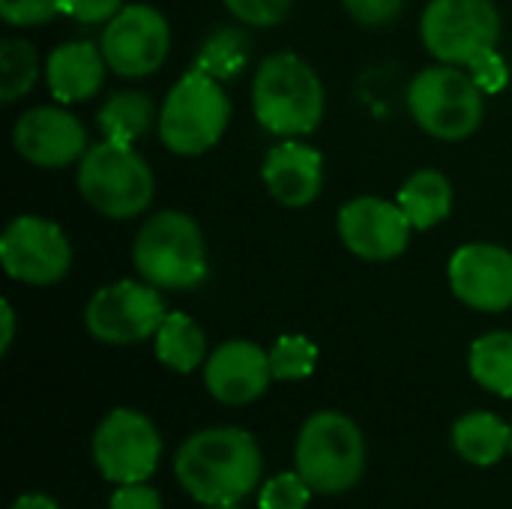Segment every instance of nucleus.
<instances>
[{"label": "nucleus", "instance_id": "f257e3e1", "mask_svg": "<svg viewBox=\"0 0 512 509\" xmlns=\"http://www.w3.org/2000/svg\"><path fill=\"white\" fill-rule=\"evenodd\" d=\"M261 471L258 441L234 426L195 432L174 456L180 486L204 507H237L258 489Z\"/></svg>", "mask_w": 512, "mask_h": 509}, {"label": "nucleus", "instance_id": "f03ea898", "mask_svg": "<svg viewBox=\"0 0 512 509\" xmlns=\"http://www.w3.org/2000/svg\"><path fill=\"white\" fill-rule=\"evenodd\" d=\"M252 108L258 123L279 138L309 135L324 117V84L300 54L279 51L255 72Z\"/></svg>", "mask_w": 512, "mask_h": 509}, {"label": "nucleus", "instance_id": "7ed1b4c3", "mask_svg": "<svg viewBox=\"0 0 512 509\" xmlns=\"http://www.w3.org/2000/svg\"><path fill=\"white\" fill-rule=\"evenodd\" d=\"M135 270L159 291H192L207 279V246L192 216L162 210L144 222L132 246Z\"/></svg>", "mask_w": 512, "mask_h": 509}, {"label": "nucleus", "instance_id": "20e7f679", "mask_svg": "<svg viewBox=\"0 0 512 509\" xmlns=\"http://www.w3.org/2000/svg\"><path fill=\"white\" fill-rule=\"evenodd\" d=\"M294 459L297 471L318 495H342L363 477L366 441L351 417L318 411L303 423Z\"/></svg>", "mask_w": 512, "mask_h": 509}, {"label": "nucleus", "instance_id": "39448f33", "mask_svg": "<svg viewBox=\"0 0 512 509\" xmlns=\"http://www.w3.org/2000/svg\"><path fill=\"white\" fill-rule=\"evenodd\" d=\"M78 189L96 213L108 219H135L150 207L156 183L150 165L132 144L102 138L87 147L78 162Z\"/></svg>", "mask_w": 512, "mask_h": 509}, {"label": "nucleus", "instance_id": "423d86ee", "mask_svg": "<svg viewBox=\"0 0 512 509\" xmlns=\"http://www.w3.org/2000/svg\"><path fill=\"white\" fill-rule=\"evenodd\" d=\"M231 120V102L222 81L189 69L165 96L159 111V138L177 156H201L222 138Z\"/></svg>", "mask_w": 512, "mask_h": 509}, {"label": "nucleus", "instance_id": "0eeeda50", "mask_svg": "<svg viewBox=\"0 0 512 509\" xmlns=\"http://www.w3.org/2000/svg\"><path fill=\"white\" fill-rule=\"evenodd\" d=\"M408 111L432 138L462 141L483 123V87L471 72H462V66H429L408 87Z\"/></svg>", "mask_w": 512, "mask_h": 509}, {"label": "nucleus", "instance_id": "6e6552de", "mask_svg": "<svg viewBox=\"0 0 512 509\" xmlns=\"http://www.w3.org/2000/svg\"><path fill=\"white\" fill-rule=\"evenodd\" d=\"M420 36L441 63L468 66L498 48L501 12L492 0H432L420 18Z\"/></svg>", "mask_w": 512, "mask_h": 509}, {"label": "nucleus", "instance_id": "1a4fd4ad", "mask_svg": "<svg viewBox=\"0 0 512 509\" xmlns=\"http://www.w3.org/2000/svg\"><path fill=\"white\" fill-rule=\"evenodd\" d=\"M165 315L168 309L156 285L120 279V282L99 288L90 297L84 309V324L96 342L135 345V342L156 336Z\"/></svg>", "mask_w": 512, "mask_h": 509}, {"label": "nucleus", "instance_id": "9d476101", "mask_svg": "<svg viewBox=\"0 0 512 509\" xmlns=\"http://www.w3.org/2000/svg\"><path fill=\"white\" fill-rule=\"evenodd\" d=\"M108 69L123 78H147L162 69L171 51V27L168 18L147 6L129 3L123 6L102 30L99 42Z\"/></svg>", "mask_w": 512, "mask_h": 509}, {"label": "nucleus", "instance_id": "9b49d317", "mask_svg": "<svg viewBox=\"0 0 512 509\" xmlns=\"http://www.w3.org/2000/svg\"><path fill=\"white\" fill-rule=\"evenodd\" d=\"M159 456L162 441L156 426L132 408L111 411L93 435L96 468L117 486L147 483L159 465Z\"/></svg>", "mask_w": 512, "mask_h": 509}, {"label": "nucleus", "instance_id": "f8f14e48", "mask_svg": "<svg viewBox=\"0 0 512 509\" xmlns=\"http://www.w3.org/2000/svg\"><path fill=\"white\" fill-rule=\"evenodd\" d=\"M0 264L24 285H54L72 267V246L60 225L42 216H18L0 237Z\"/></svg>", "mask_w": 512, "mask_h": 509}, {"label": "nucleus", "instance_id": "ddd939ff", "mask_svg": "<svg viewBox=\"0 0 512 509\" xmlns=\"http://www.w3.org/2000/svg\"><path fill=\"white\" fill-rule=\"evenodd\" d=\"M411 222L396 201L363 195L339 210V237L363 261H390L408 249Z\"/></svg>", "mask_w": 512, "mask_h": 509}, {"label": "nucleus", "instance_id": "4468645a", "mask_svg": "<svg viewBox=\"0 0 512 509\" xmlns=\"http://www.w3.org/2000/svg\"><path fill=\"white\" fill-rule=\"evenodd\" d=\"M447 279L453 294L477 312L512 306V252L495 243H468L453 252Z\"/></svg>", "mask_w": 512, "mask_h": 509}, {"label": "nucleus", "instance_id": "2eb2a0df", "mask_svg": "<svg viewBox=\"0 0 512 509\" xmlns=\"http://www.w3.org/2000/svg\"><path fill=\"white\" fill-rule=\"evenodd\" d=\"M12 144L18 156L39 168H66L81 162L87 153V129L78 117L63 108H30L18 117L12 129Z\"/></svg>", "mask_w": 512, "mask_h": 509}, {"label": "nucleus", "instance_id": "dca6fc26", "mask_svg": "<svg viewBox=\"0 0 512 509\" xmlns=\"http://www.w3.org/2000/svg\"><path fill=\"white\" fill-rule=\"evenodd\" d=\"M270 381V351L246 339L219 345L204 366V384L222 405H249L267 393Z\"/></svg>", "mask_w": 512, "mask_h": 509}, {"label": "nucleus", "instance_id": "f3484780", "mask_svg": "<svg viewBox=\"0 0 512 509\" xmlns=\"http://www.w3.org/2000/svg\"><path fill=\"white\" fill-rule=\"evenodd\" d=\"M267 192L285 207H306L321 195L324 186V159L318 150L300 141L276 144L261 165Z\"/></svg>", "mask_w": 512, "mask_h": 509}, {"label": "nucleus", "instance_id": "a211bd4d", "mask_svg": "<svg viewBox=\"0 0 512 509\" xmlns=\"http://www.w3.org/2000/svg\"><path fill=\"white\" fill-rule=\"evenodd\" d=\"M105 54L93 42H63L48 54L45 81L57 102H87L105 81Z\"/></svg>", "mask_w": 512, "mask_h": 509}, {"label": "nucleus", "instance_id": "6ab92c4d", "mask_svg": "<svg viewBox=\"0 0 512 509\" xmlns=\"http://www.w3.org/2000/svg\"><path fill=\"white\" fill-rule=\"evenodd\" d=\"M396 204L408 216L414 231H429L441 225L453 210V183L441 171H417L399 189Z\"/></svg>", "mask_w": 512, "mask_h": 509}, {"label": "nucleus", "instance_id": "aec40b11", "mask_svg": "<svg viewBox=\"0 0 512 509\" xmlns=\"http://www.w3.org/2000/svg\"><path fill=\"white\" fill-rule=\"evenodd\" d=\"M512 426H507L498 414L474 411L456 420L453 426V447L471 465H495L510 453Z\"/></svg>", "mask_w": 512, "mask_h": 509}, {"label": "nucleus", "instance_id": "412c9836", "mask_svg": "<svg viewBox=\"0 0 512 509\" xmlns=\"http://www.w3.org/2000/svg\"><path fill=\"white\" fill-rule=\"evenodd\" d=\"M153 339H156L159 363L174 369V372H180V375H189L207 357L204 330L189 315H183V312H168Z\"/></svg>", "mask_w": 512, "mask_h": 509}, {"label": "nucleus", "instance_id": "4be33fe9", "mask_svg": "<svg viewBox=\"0 0 512 509\" xmlns=\"http://www.w3.org/2000/svg\"><path fill=\"white\" fill-rule=\"evenodd\" d=\"M471 378L495 396L512 399V333L495 330L471 345Z\"/></svg>", "mask_w": 512, "mask_h": 509}, {"label": "nucleus", "instance_id": "5701e85b", "mask_svg": "<svg viewBox=\"0 0 512 509\" xmlns=\"http://www.w3.org/2000/svg\"><path fill=\"white\" fill-rule=\"evenodd\" d=\"M153 126V102L138 90H120L99 108V129L105 141L135 144Z\"/></svg>", "mask_w": 512, "mask_h": 509}, {"label": "nucleus", "instance_id": "b1692460", "mask_svg": "<svg viewBox=\"0 0 512 509\" xmlns=\"http://www.w3.org/2000/svg\"><path fill=\"white\" fill-rule=\"evenodd\" d=\"M246 57H249V39L234 27H219L201 45L195 69L207 72L216 81H228L246 66Z\"/></svg>", "mask_w": 512, "mask_h": 509}, {"label": "nucleus", "instance_id": "393cba45", "mask_svg": "<svg viewBox=\"0 0 512 509\" xmlns=\"http://www.w3.org/2000/svg\"><path fill=\"white\" fill-rule=\"evenodd\" d=\"M39 78V57L24 39H3L0 45V99L15 102Z\"/></svg>", "mask_w": 512, "mask_h": 509}, {"label": "nucleus", "instance_id": "a878e982", "mask_svg": "<svg viewBox=\"0 0 512 509\" xmlns=\"http://www.w3.org/2000/svg\"><path fill=\"white\" fill-rule=\"evenodd\" d=\"M318 366V348L306 336H282L270 348V369L276 381H303Z\"/></svg>", "mask_w": 512, "mask_h": 509}, {"label": "nucleus", "instance_id": "bb28decb", "mask_svg": "<svg viewBox=\"0 0 512 509\" xmlns=\"http://www.w3.org/2000/svg\"><path fill=\"white\" fill-rule=\"evenodd\" d=\"M312 486L303 480L300 471H285L276 474L264 483L261 495H258V509H306L312 501Z\"/></svg>", "mask_w": 512, "mask_h": 509}, {"label": "nucleus", "instance_id": "cd10ccee", "mask_svg": "<svg viewBox=\"0 0 512 509\" xmlns=\"http://www.w3.org/2000/svg\"><path fill=\"white\" fill-rule=\"evenodd\" d=\"M0 15L6 24L33 27L63 15V0H0Z\"/></svg>", "mask_w": 512, "mask_h": 509}, {"label": "nucleus", "instance_id": "c85d7f7f", "mask_svg": "<svg viewBox=\"0 0 512 509\" xmlns=\"http://www.w3.org/2000/svg\"><path fill=\"white\" fill-rule=\"evenodd\" d=\"M222 3L237 21L249 27H273L291 9V0H222Z\"/></svg>", "mask_w": 512, "mask_h": 509}, {"label": "nucleus", "instance_id": "c756f323", "mask_svg": "<svg viewBox=\"0 0 512 509\" xmlns=\"http://www.w3.org/2000/svg\"><path fill=\"white\" fill-rule=\"evenodd\" d=\"M354 21L366 27H384L405 9V0H342Z\"/></svg>", "mask_w": 512, "mask_h": 509}, {"label": "nucleus", "instance_id": "7c9ffc66", "mask_svg": "<svg viewBox=\"0 0 512 509\" xmlns=\"http://www.w3.org/2000/svg\"><path fill=\"white\" fill-rule=\"evenodd\" d=\"M468 69H471L474 81L483 87V93H498V90H504L507 81H510V69H507V63H504V57H501L498 51L480 54L477 60L468 63Z\"/></svg>", "mask_w": 512, "mask_h": 509}, {"label": "nucleus", "instance_id": "2f4dec72", "mask_svg": "<svg viewBox=\"0 0 512 509\" xmlns=\"http://www.w3.org/2000/svg\"><path fill=\"white\" fill-rule=\"evenodd\" d=\"M123 9V0H63V15L78 24H108Z\"/></svg>", "mask_w": 512, "mask_h": 509}, {"label": "nucleus", "instance_id": "473e14b6", "mask_svg": "<svg viewBox=\"0 0 512 509\" xmlns=\"http://www.w3.org/2000/svg\"><path fill=\"white\" fill-rule=\"evenodd\" d=\"M108 509H162V498L147 483H129V486H117Z\"/></svg>", "mask_w": 512, "mask_h": 509}, {"label": "nucleus", "instance_id": "72a5a7b5", "mask_svg": "<svg viewBox=\"0 0 512 509\" xmlns=\"http://www.w3.org/2000/svg\"><path fill=\"white\" fill-rule=\"evenodd\" d=\"M0 321H3V336H0V354L9 351L12 339H15V312H12V303L3 300L0 303Z\"/></svg>", "mask_w": 512, "mask_h": 509}, {"label": "nucleus", "instance_id": "f704fd0d", "mask_svg": "<svg viewBox=\"0 0 512 509\" xmlns=\"http://www.w3.org/2000/svg\"><path fill=\"white\" fill-rule=\"evenodd\" d=\"M9 509H60L48 495H21Z\"/></svg>", "mask_w": 512, "mask_h": 509}, {"label": "nucleus", "instance_id": "c9c22d12", "mask_svg": "<svg viewBox=\"0 0 512 509\" xmlns=\"http://www.w3.org/2000/svg\"><path fill=\"white\" fill-rule=\"evenodd\" d=\"M207 509H237V507H207Z\"/></svg>", "mask_w": 512, "mask_h": 509}, {"label": "nucleus", "instance_id": "e433bc0d", "mask_svg": "<svg viewBox=\"0 0 512 509\" xmlns=\"http://www.w3.org/2000/svg\"><path fill=\"white\" fill-rule=\"evenodd\" d=\"M510 453H512V444H510Z\"/></svg>", "mask_w": 512, "mask_h": 509}]
</instances>
